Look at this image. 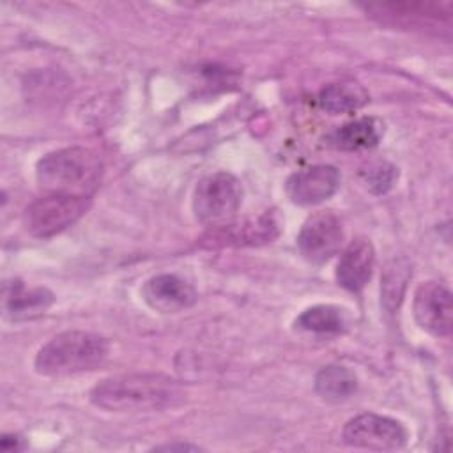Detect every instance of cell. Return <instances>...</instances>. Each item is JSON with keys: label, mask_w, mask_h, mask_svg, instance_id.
<instances>
[{"label": "cell", "mask_w": 453, "mask_h": 453, "mask_svg": "<svg viewBox=\"0 0 453 453\" xmlns=\"http://www.w3.org/2000/svg\"><path fill=\"white\" fill-rule=\"evenodd\" d=\"M145 303L161 313H175L189 308L196 301V292L191 283L177 274H157L145 281L143 285Z\"/></svg>", "instance_id": "10"}, {"label": "cell", "mask_w": 453, "mask_h": 453, "mask_svg": "<svg viewBox=\"0 0 453 453\" xmlns=\"http://www.w3.org/2000/svg\"><path fill=\"white\" fill-rule=\"evenodd\" d=\"M156 449H166V451H173V449H179V451H186V449H198V446H193V444H166V446H157Z\"/></svg>", "instance_id": "20"}, {"label": "cell", "mask_w": 453, "mask_h": 453, "mask_svg": "<svg viewBox=\"0 0 453 453\" xmlns=\"http://www.w3.org/2000/svg\"><path fill=\"white\" fill-rule=\"evenodd\" d=\"M340 172L331 165H313L294 172L285 184L288 198L297 205H317L336 193Z\"/></svg>", "instance_id": "9"}, {"label": "cell", "mask_w": 453, "mask_h": 453, "mask_svg": "<svg viewBox=\"0 0 453 453\" xmlns=\"http://www.w3.org/2000/svg\"><path fill=\"white\" fill-rule=\"evenodd\" d=\"M296 326L308 333L317 334H336L345 329V317L343 311L333 304H317L304 310Z\"/></svg>", "instance_id": "16"}, {"label": "cell", "mask_w": 453, "mask_h": 453, "mask_svg": "<svg viewBox=\"0 0 453 453\" xmlns=\"http://www.w3.org/2000/svg\"><path fill=\"white\" fill-rule=\"evenodd\" d=\"M184 388L165 373H124L101 380L90 389V402L111 412H149L175 407Z\"/></svg>", "instance_id": "1"}, {"label": "cell", "mask_w": 453, "mask_h": 453, "mask_svg": "<svg viewBox=\"0 0 453 453\" xmlns=\"http://www.w3.org/2000/svg\"><path fill=\"white\" fill-rule=\"evenodd\" d=\"M106 338L87 331H65L44 343L35 356V370L62 377L97 368L108 356Z\"/></svg>", "instance_id": "3"}, {"label": "cell", "mask_w": 453, "mask_h": 453, "mask_svg": "<svg viewBox=\"0 0 453 453\" xmlns=\"http://www.w3.org/2000/svg\"><path fill=\"white\" fill-rule=\"evenodd\" d=\"M361 177L373 193H386L398 177V172L388 161H372L361 170Z\"/></svg>", "instance_id": "18"}, {"label": "cell", "mask_w": 453, "mask_h": 453, "mask_svg": "<svg viewBox=\"0 0 453 453\" xmlns=\"http://www.w3.org/2000/svg\"><path fill=\"white\" fill-rule=\"evenodd\" d=\"M375 265V250L368 239H354L340 257L336 265V281L349 292H361L372 278Z\"/></svg>", "instance_id": "11"}, {"label": "cell", "mask_w": 453, "mask_h": 453, "mask_svg": "<svg viewBox=\"0 0 453 453\" xmlns=\"http://www.w3.org/2000/svg\"><path fill=\"white\" fill-rule=\"evenodd\" d=\"M315 391L324 400L340 403L357 391V377L343 365H327L315 377Z\"/></svg>", "instance_id": "15"}, {"label": "cell", "mask_w": 453, "mask_h": 453, "mask_svg": "<svg viewBox=\"0 0 453 453\" xmlns=\"http://www.w3.org/2000/svg\"><path fill=\"white\" fill-rule=\"evenodd\" d=\"M366 103L368 92L356 81L331 83L319 92V106L331 115L356 111Z\"/></svg>", "instance_id": "14"}, {"label": "cell", "mask_w": 453, "mask_h": 453, "mask_svg": "<svg viewBox=\"0 0 453 453\" xmlns=\"http://www.w3.org/2000/svg\"><path fill=\"white\" fill-rule=\"evenodd\" d=\"M103 175V163L85 147H67L42 156L35 166L39 186L55 195L90 198Z\"/></svg>", "instance_id": "2"}, {"label": "cell", "mask_w": 453, "mask_h": 453, "mask_svg": "<svg viewBox=\"0 0 453 453\" xmlns=\"http://www.w3.org/2000/svg\"><path fill=\"white\" fill-rule=\"evenodd\" d=\"M409 276H411V271L405 260H393L386 267L384 280H382V303L389 311L398 308Z\"/></svg>", "instance_id": "17"}, {"label": "cell", "mask_w": 453, "mask_h": 453, "mask_svg": "<svg viewBox=\"0 0 453 453\" xmlns=\"http://www.w3.org/2000/svg\"><path fill=\"white\" fill-rule=\"evenodd\" d=\"M407 439L409 432L400 421L373 412L359 414L343 426V441L354 448L373 451L400 449L407 444Z\"/></svg>", "instance_id": "6"}, {"label": "cell", "mask_w": 453, "mask_h": 453, "mask_svg": "<svg viewBox=\"0 0 453 453\" xmlns=\"http://www.w3.org/2000/svg\"><path fill=\"white\" fill-rule=\"evenodd\" d=\"M384 134V124L375 117H361L331 131L326 145L338 150H363L375 147Z\"/></svg>", "instance_id": "13"}, {"label": "cell", "mask_w": 453, "mask_h": 453, "mask_svg": "<svg viewBox=\"0 0 453 453\" xmlns=\"http://www.w3.org/2000/svg\"><path fill=\"white\" fill-rule=\"evenodd\" d=\"M53 304V294L44 287L27 288L19 280L4 285V311L12 320H27L42 315Z\"/></svg>", "instance_id": "12"}, {"label": "cell", "mask_w": 453, "mask_h": 453, "mask_svg": "<svg viewBox=\"0 0 453 453\" xmlns=\"http://www.w3.org/2000/svg\"><path fill=\"white\" fill-rule=\"evenodd\" d=\"M241 202L242 188L237 177L228 172H216L196 184L193 212L202 225L219 228L235 218Z\"/></svg>", "instance_id": "4"}, {"label": "cell", "mask_w": 453, "mask_h": 453, "mask_svg": "<svg viewBox=\"0 0 453 453\" xmlns=\"http://www.w3.org/2000/svg\"><path fill=\"white\" fill-rule=\"evenodd\" d=\"M343 242V226L333 212H315L301 226L297 248L311 264L329 260Z\"/></svg>", "instance_id": "7"}, {"label": "cell", "mask_w": 453, "mask_h": 453, "mask_svg": "<svg viewBox=\"0 0 453 453\" xmlns=\"http://www.w3.org/2000/svg\"><path fill=\"white\" fill-rule=\"evenodd\" d=\"M90 207V198L48 193L34 200L23 214V223L34 237H51L74 225Z\"/></svg>", "instance_id": "5"}, {"label": "cell", "mask_w": 453, "mask_h": 453, "mask_svg": "<svg viewBox=\"0 0 453 453\" xmlns=\"http://www.w3.org/2000/svg\"><path fill=\"white\" fill-rule=\"evenodd\" d=\"M416 322L434 336H448L453 326L451 292L439 281H425L414 292Z\"/></svg>", "instance_id": "8"}, {"label": "cell", "mask_w": 453, "mask_h": 453, "mask_svg": "<svg viewBox=\"0 0 453 453\" xmlns=\"http://www.w3.org/2000/svg\"><path fill=\"white\" fill-rule=\"evenodd\" d=\"M0 448L4 451H18L21 449V439L18 435H9V434H4L2 439H0Z\"/></svg>", "instance_id": "19"}]
</instances>
